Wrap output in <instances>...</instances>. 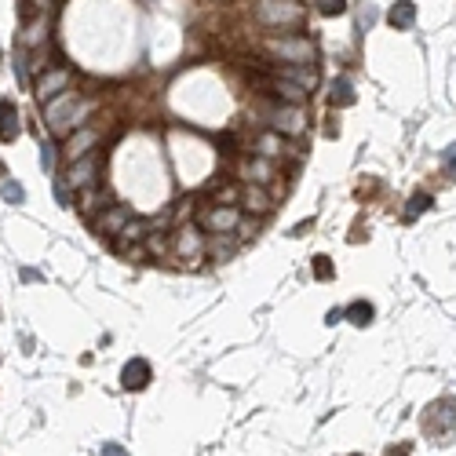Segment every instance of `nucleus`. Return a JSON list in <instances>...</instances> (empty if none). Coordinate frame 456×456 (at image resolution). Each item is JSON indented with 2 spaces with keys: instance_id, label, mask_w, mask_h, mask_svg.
I'll return each instance as SVG.
<instances>
[{
  "instance_id": "f257e3e1",
  "label": "nucleus",
  "mask_w": 456,
  "mask_h": 456,
  "mask_svg": "<svg viewBox=\"0 0 456 456\" xmlns=\"http://www.w3.org/2000/svg\"><path fill=\"white\" fill-rule=\"evenodd\" d=\"M103 165V157L99 154H84V157H77L73 161V168H70V186L73 190H88L95 186V172H99Z\"/></svg>"
},
{
  "instance_id": "f03ea898",
  "label": "nucleus",
  "mask_w": 456,
  "mask_h": 456,
  "mask_svg": "<svg viewBox=\"0 0 456 456\" xmlns=\"http://www.w3.org/2000/svg\"><path fill=\"white\" fill-rule=\"evenodd\" d=\"M237 223H241V212L237 208H208L205 216H201V226L212 234H226V230H237Z\"/></svg>"
},
{
  "instance_id": "7ed1b4c3",
  "label": "nucleus",
  "mask_w": 456,
  "mask_h": 456,
  "mask_svg": "<svg viewBox=\"0 0 456 456\" xmlns=\"http://www.w3.org/2000/svg\"><path fill=\"white\" fill-rule=\"evenodd\" d=\"M70 84V70L66 66H59V70H52V73H44L41 80H37V99L41 103H47V99H55V95Z\"/></svg>"
},
{
  "instance_id": "20e7f679",
  "label": "nucleus",
  "mask_w": 456,
  "mask_h": 456,
  "mask_svg": "<svg viewBox=\"0 0 456 456\" xmlns=\"http://www.w3.org/2000/svg\"><path fill=\"white\" fill-rule=\"evenodd\" d=\"M146 383H150V365H146V358H132L121 372V387L124 390H142Z\"/></svg>"
},
{
  "instance_id": "39448f33",
  "label": "nucleus",
  "mask_w": 456,
  "mask_h": 456,
  "mask_svg": "<svg viewBox=\"0 0 456 456\" xmlns=\"http://www.w3.org/2000/svg\"><path fill=\"white\" fill-rule=\"evenodd\" d=\"M70 106H77V91H62L55 95V99H47V128H55V132H62V113H66Z\"/></svg>"
},
{
  "instance_id": "423d86ee",
  "label": "nucleus",
  "mask_w": 456,
  "mask_h": 456,
  "mask_svg": "<svg viewBox=\"0 0 456 456\" xmlns=\"http://www.w3.org/2000/svg\"><path fill=\"white\" fill-rule=\"evenodd\" d=\"M303 110L292 103V106H281L278 113H274V128H278V132H292V135H300L303 132Z\"/></svg>"
},
{
  "instance_id": "0eeeda50",
  "label": "nucleus",
  "mask_w": 456,
  "mask_h": 456,
  "mask_svg": "<svg viewBox=\"0 0 456 456\" xmlns=\"http://www.w3.org/2000/svg\"><path fill=\"white\" fill-rule=\"evenodd\" d=\"M22 132V124H19V110H15L11 103H0V139L11 142V139H19Z\"/></svg>"
},
{
  "instance_id": "6e6552de",
  "label": "nucleus",
  "mask_w": 456,
  "mask_h": 456,
  "mask_svg": "<svg viewBox=\"0 0 456 456\" xmlns=\"http://www.w3.org/2000/svg\"><path fill=\"white\" fill-rule=\"evenodd\" d=\"M387 19H390V26H395V29H413V22H416V4H413V0H398V4L387 11Z\"/></svg>"
},
{
  "instance_id": "1a4fd4ad",
  "label": "nucleus",
  "mask_w": 456,
  "mask_h": 456,
  "mask_svg": "<svg viewBox=\"0 0 456 456\" xmlns=\"http://www.w3.org/2000/svg\"><path fill=\"white\" fill-rule=\"evenodd\" d=\"M300 8L296 4H278V0H267L263 4V19H270V22H300Z\"/></svg>"
},
{
  "instance_id": "9d476101",
  "label": "nucleus",
  "mask_w": 456,
  "mask_h": 456,
  "mask_svg": "<svg viewBox=\"0 0 456 456\" xmlns=\"http://www.w3.org/2000/svg\"><path fill=\"white\" fill-rule=\"evenodd\" d=\"M274 52H281L288 62H311L314 59V47L307 41H281V44H274Z\"/></svg>"
},
{
  "instance_id": "9b49d317",
  "label": "nucleus",
  "mask_w": 456,
  "mask_h": 456,
  "mask_svg": "<svg viewBox=\"0 0 456 456\" xmlns=\"http://www.w3.org/2000/svg\"><path fill=\"white\" fill-rule=\"evenodd\" d=\"M95 142H99V135H95V132H91V128H80V132H77V135L70 139V146H66V157H70V161H77V157H84V154L91 150V146H95Z\"/></svg>"
},
{
  "instance_id": "f8f14e48",
  "label": "nucleus",
  "mask_w": 456,
  "mask_h": 456,
  "mask_svg": "<svg viewBox=\"0 0 456 456\" xmlns=\"http://www.w3.org/2000/svg\"><path fill=\"white\" fill-rule=\"evenodd\" d=\"M128 219H132V216H128V208H121V205H117V208H110L106 216L99 219V234H121Z\"/></svg>"
},
{
  "instance_id": "ddd939ff",
  "label": "nucleus",
  "mask_w": 456,
  "mask_h": 456,
  "mask_svg": "<svg viewBox=\"0 0 456 456\" xmlns=\"http://www.w3.org/2000/svg\"><path fill=\"white\" fill-rule=\"evenodd\" d=\"M241 205H245L249 212H256V216H263V212H270V198L263 186H249L245 193H241Z\"/></svg>"
},
{
  "instance_id": "4468645a",
  "label": "nucleus",
  "mask_w": 456,
  "mask_h": 456,
  "mask_svg": "<svg viewBox=\"0 0 456 456\" xmlns=\"http://www.w3.org/2000/svg\"><path fill=\"white\" fill-rule=\"evenodd\" d=\"M281 77H285V80H292V84H300V88H307V91H311V88L318 84V73H314V70H303V66H285V70H281Z\"/></svg>"
},
{
  "instance_id": "2eb2a0df",
  "label": "nucleus",
  "mask_w": 456,
  "mask_h": 456,
  "mask_svg": "<svg viewBox=\"0 0 456 456\" xmlns=\"http://www.w3.org/2000/svg\"><path fill=\"white\" fill-rule=\"evenodd\" d=\"M175 252L183 256V259H190V256H198V252H201V237H198V230H193V226H186V230L179 234Z\"/></svg>"
},
{
  "instance_id": "dca6fc26",
  "label": "nucleus",
  "mask_w": 456,
  "mask_h": 456,
  "mask_svg": "<svg viewBox=\"0 0 456 456\" xmlns=\"http://www.w3.org/2000/svg\"><path fill=\"white\" fill-rule=\"evenodd\" d=\"M344 318L354 321V325H369V321H372V307H369L365 300H358V303H351L347 311H344Z\"/></svg>"
},
{
  "instance_id": "f3484780",
  "label": "nucleus",
  "mask_w": 456,
  "mask_h": 456,
  "mask_svg": "<svg viewBox=\"0 0 456 456\" xmlns=\"http://www.w3.org/2000/svg\"><path fill=\"white\" fill-rule=\"evenodd\" d=\"M281 146H285V142H281V135H278V132H267L263 139L256 142V150L263 154V157H278V154H281Z\"/></svg>"
},
{
  "instance_id": "a211bd4d",
  "label": "nucleus",
  "mask_w": 456,
  "mask_h": 456,
  "mask_svg": "<svg viewBox=\"0 0 456 456\" xmlns=\"http://www.w3.org/2000/svg\"><path fill=\"white\" fill-rule=\"evenodd\" d=\"M103 201H106V193H103L99 186H88V190H84V198H80V212H84V216H91V212L99 208Z\"/></svg>"
},
{
  "instance_id": "6ab92c4d",
  "label": "nucleus",
  "mask_w": 456,
  "mask_h": 456,
  "mask_svg": "<svg viewBox=\"0 0 456 456\" xmlns=\"http://www.w3.org/2000/svg\"><path fill=\"white\" fill-rule=\"evenodd\" d=\"M146 234H150V223H142V219H128L124 230H121L124 241H139V237H146Z\"/></svg>"
},
{
  "instance_id": "aec40b11",
  "label": "nucleus",
  "mask_w": 456,
  "mask_h": 456,
  "mask_svg": "<svg viewBox=\"0 0 456 456\" xmlns=\"http://www.w3.org/2000/svg\"><path fill=\"white\" fill-rule=\"evenodd\" d=\"M332 103H336V106H351V103H354L351 80H336V84H332Z\"/></svg>"
},
{
  "instance_id": "412c9836",
  "label": "nucleus",
  "mask_w": 456,
  "mask_h": 456,
  "mask_svg": "<svg viewBox=\"0 0 456 456\" xmlns=\"http://www.w3.org/2000/svg\"><path fill=\"white\" fill-rule=\"evenodd\" d=\"M245 172L256 179V183H267V179H270V165H267V161L263 157H256V161H249V165H245Z\"/></svg>"
},
{
  "instance_id": "4be33fe9",
  "label": "nucleus",
  "mask_w": 456,
  "mask_h": 456,
  "mask_svg": "<svg viewBox=\"0 0 456 456\" xmlns=\"http://www.w3.org/2000/svg\"><path fill=\"white\" fill-rule=\"evenodd\" d=\"M423 208H431V198H427V193H416V198L409 201V208H405V223H409V219H416Z\"/></svg>"
},
{
  "instance_id": "5701e85b",
  "label": "nucleus",
  "mask_w": 456,
  "mask_h": 456,
  "mask_svg": "<svg viewBox=\"0 0 456 456\" xmlns=\"http://www.w3.org/2000/svg\"><path fill=\"white\" fill-rule=\"evenodd\" d=\"M0 193H4L8 205H22V201H26V190H22L19 183H4V186H0Z\"/></svg>"
},
{
  "instance_id": "b1692460",
  "label": "nucleus",
  "mask_w": 456,
  "mask_h": 456,
  "mask_svg": "<svg viewBox=\"0 0 456 456\" xmlns=\"http://www.w3.org/2000/svg\"><path fill=\"white\" fill-rule=\"evenodd\" d=\"M347 8V0H318V11L321 15H339Z\"/></svg>"
},
{
  "instance_id": "393cba45",
  "label": "nucleus",
  "mask_w": 456,
  "mask_h": 456,
  "mask_svg": "<svg viewBox=\"0 0 456 456\" xmlns=\"http://www.w3.org/2000/svg\"><path fill=\"white\" fill-rule=\"evenodd\" d=\"M41 165H44L47 172H55V146H52V142H44V150H41Z\"/></svg>"
},
{
  "instance_id": "a878e982",
  "label": "nucleus",
  "mask_w": 456,
  "mask_h": 456,
  "mask_svg": "<svg viewBox=\"0 0 456 456\" xmlns=\"http://www.w3.org/2000/svg\"><path fill=\"white\" fill-rule=\"evenodd\" d=\"M314 274H318L321 281H329V278H332V267H329V259H325V256L314 259Z\"/></svg>"
},
{
  "instance_id": "bb28decb",
  "label": "nucleus",
  "mask_w": 456,
  "mask_h": 456,
  "mask_svg": "<svg viewBox=\"0 0 456 456\" xmlns=\"http://www.w3.org/2000/svg\"><path fill=\"white\" fill-rule=\"evenodd\" d=\"M55 198H59V205H70V190L62 183H55Z\"/></svg>"
},
{
  "instance_id": "cd10ccee",
  "label": "nucleus",
  "mask_w": 456,
  "mask_h": 456,
  "mask_svg": "<svg viewBox=\"0 0 456 456\" xmlns=\"http://www.w3.org/2000/svg\"><path fill=\"white\" fill-rule=\"evenodd\" d=\"M103 456H128V453H124L121 446H113V442H106V446H103Z\"/></svg>"
}]
</instances>
